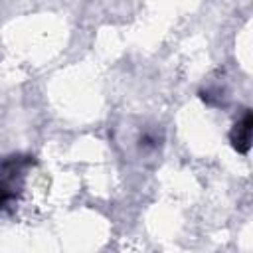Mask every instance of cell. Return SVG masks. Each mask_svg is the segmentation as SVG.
<instances>
[{
    "mask_svg": "<svg viewBox=\"0 0 253 253\" xmlns=\"http://www.w3.org/2000/svg\"><path fill=\"white\" fill-rule=\"evenodd\" d=\"M251 126H253V119H251V111L245 109L243 117L235 123L229 138H231V144L237 152L241 154H247L249 152V146H251Z\"/></svg>",
    "mask_w": 253,
    "mask_h": 253,
    "instance_id": "cell-1",
    "label": "cell"
}]
</instances>
